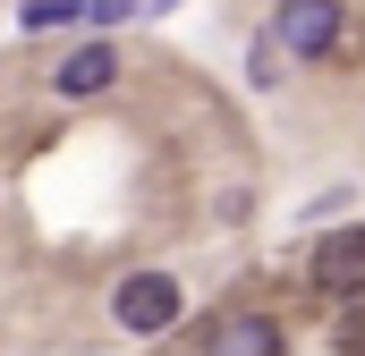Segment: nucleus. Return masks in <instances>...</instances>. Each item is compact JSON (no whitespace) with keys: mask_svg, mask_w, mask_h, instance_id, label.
<instances>
[{"mask_svg":"<svg viewBox=\"0 0 365 356\" xmlns=\"http://www.w3.org/2000/svg\"><path fill=\"white\" fill-rule=\"evenodd\" d=\"M110 314H119V331L153 340V331H170V323H179V280H170V271H136V280H119V288H110Z\"/></svg>","mask_w":365,"mask_h":356,"instance_id":"obj_1","label":"nucleus"},{"mask_svg":"<svg viewBox=\"0 0 365 356\" xmlns=\"http://www.w3.org/2000/svg\"><path fill=\"white\" fill-rule=\"evenodd\" d=\"M331 34H340V0H280L272 9L280 60H314V51H331Z\"/></svg>","mask_w":365,"mask_h":356,"instance_id":"obj_2","label":"nucleus"},{"mask_svg":"<svg viewBox=\"0 0 365 356\" xmlns=\"http://www.w3.org/2000/svg\"><path fill=\"white\" fill-rule=\"evenodd\" d=\"M314 288L323 297H365V229H331L314 246Z\"/></svg>","mask_w":365,"mask_h":356,"instance_id":"obj_3","label":"nucleus"},{"mask_svg":"<svg viewBox=\"0 0 365 356\" xmlns=\"http://www.w3.org/2000/svg\"><path fill=\"white\" fill-rule=\"evenodd\" d=\"M204 356H280V323H264V314H221L212 340H204Z\"/></svg>","mask_w":365,"mask_h":356,"instance_id":"obj_4","label":"nucleus"},{"mask_svg":"<svg viewBox=\"0 0 365 356\" xmlns=\"http://www.w3.org/2000/svg\"><path fill=\"white\" fill-rule=\"evenodd\" d=\"M110 77H119V51H110V43H86V51L60 60V102H86V93H102Z\"/></svg>","mask_w":365,"mask_h":356,"instance_id":"obj_5","label":"nucleus"},{"mask_svg":"<svg viewBox=\"0 0 365 356\" xmlns=\"http://www.w3.org/2000/svg\"><path fill=\"white\" fill-rule=\"evenodd\" d=\"M86 17V0H26V26L43 34V26H77Z\"/></svg>","mask_w":365,"mask_h":356,"instance_id":"obj_6","label":"nucleus"},{"mask_svg":"<svg viewBox=\"0 0 365 356\" xmlns=\"http://www.w3.org/2000/svg\"><path fill=\"white\" fill-rule=\"evenodd\" d=\"M280 68H289L280 43H255V51H247V77H255V85H280Z\"/></svg>","mask_w":365,"mask_h":356,"instance_id":"obj_7","label":"nucleus"},{"mask_svg":"<svg viewBox=\"0 0 365 356\" xmlns=\"http://www.w3.org/2000/svg\"><path fill=\"white\" fill-rule=\"evenodd\" d=\"M340 348H349V356H365V297L340 314Z\"/></svg>","mask_w":365,"mask_h":356,"instance_id":"obj_8","label":"nucleus"},{"mask_svg":"<svg viewBox=\"0 0 365 356\" xmlns=\"http://www.w3.org/2000/svg\"><path fill=\"white\" fill-rule=\"evenodd\" d=\"M162 9H179V0H128V17H162Z\"/></svg>","mask_w":365,"mask_h":356,"instance_id":"obj_9","label":"nucleus"}]
</instances>
